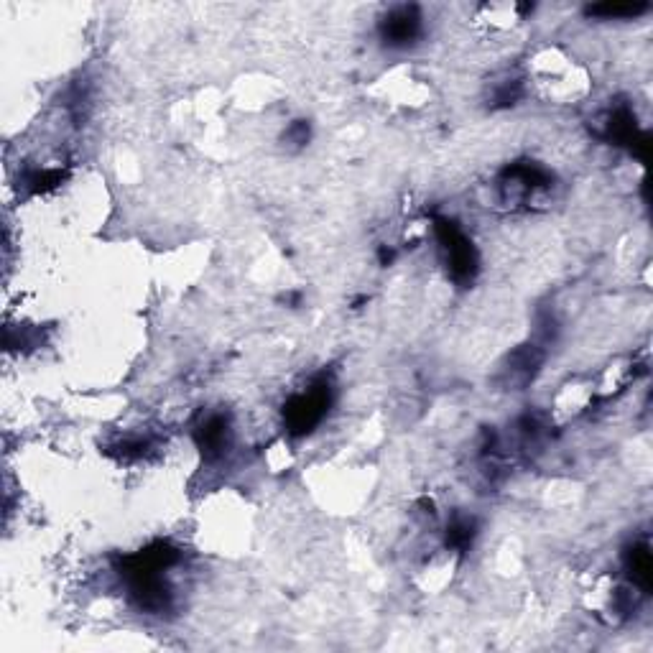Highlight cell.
Listing matches in <instances>:
<instances>
[{
    "label": "cell",
    "instance_id": "obj_2",
    "mask_svg": "<svg viewBox=\"0 0 653 653\" xmlns=\"http://www.w3.org/2000/svg\"><path fill=\"white\" fill-rule=\"evenodd\" d=\"M477 13H480L477 21L485 23L488 29L506 31L513 29L518 21H523V16L529 13V8L518 6V3H503V6H480Z\"/></svg>",
    "mask_w": 653,
    "mask_h": 653
},
{
    "label": "cell",
    "instance_id": "obj_1",
    "mask_svg": "<svg viewBox=\"0 0 653 653\" xmlns=\"http://www.w3.org/2000/svg\"><path fill=\"white\" fill-rule=\"evenodd\" d=\"M421 31H424V18L416 6L391 8L381 23L383 41L393 49H409L421 39Z\"/></svg>",
    "mask_w": 653,
    "mask_h": 653
}]
</instances>
